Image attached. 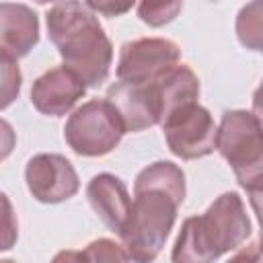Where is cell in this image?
I'll use <instances>...</instances> for the list:
<instances>
[{"mask_svg":"<svg viewBox=\"0 0 263 263\" xmlns=\"http://www.w3.org/2000/svg\"><path fill=\"white\" fill-rule=\"evenodd\" d=\"M185 191V173L175 162L158 160L138 173L132 208L119 232L132 263H152L160 255Z\"/></svg>","mask_w":263,"mask_h":263,"instance_id":"cell-1","label":"cell"},{"mask_svg":"<svg viewBox=\"0 0 263 263\" xmlns=\"http://www.w3.org/2000/svg\"><path fill=\"white\" fill-rule=\"evenodd\" d=\"M47 35L58 47L64 64L84 86H99L107 80L113 45L97 14L86 2H62L47 10Z\"/></svg>","mask_w":263,"mask_h":263,"instance_id":"cell-2","label":"cell"},{"mask_svg":"<svg viewBox=\"0 0 263 263\" xmlns=\"http://www.w3.org/2000/svg\"><path fill=\"white\" fill-rule=\"evenodd\" d=\"M251 218L238 193L226 191L201 216L183 222L175 240L173 263H214L251 236Z\"/></svg>","mask_w":263,"mask_h":263,"instance_id":"cell-3","label":"cell"},{"mask_svg":"<svg viewBox=\"0 0 263 263\" xmlns=\"http://www.w3.org/2000/svg\"><path fill=\"white\" fill-rule=\"evenodd\" d=\"M216 150L232 166L238 183L253 199L261 191L263 175V140L259 115L242 109L226 111L216 132Z\"/></svg>","mask_w":263,"mask_h":263,"instance_id":"cell-4","label":"cell"},{"mask_svg":"<svg viewBox=\"0 0 263 263\" xmlns=\"http://www.w3.org/2000/svg\"><path fill=\"white\" fill-rule=\"evenodd\" d=\"M125 125L107 99H90L72 111L64 125L66 144L80 156H105L123 138Z\"/></svg>","mask_w":263,"mask_h":263,"instance_id":"cell-5","label":"cell"},{"mask_svg":"<svg viewBox=\"0 0 263 263\" xmlns=\"http://www.w3.org/2000/svg\"><path fill=\"white\" fill-rule=\"evenodd\" d=\"M160 125L168 150L183 160L201 158L216 150L218 127L210 111L197 101L181 105Z\"/></svg>","mask_w":263,"mask_h":263,"instance_id":"cell-6","label":"cell"},{"mask_svg":"<svg viewBox=\"0 0 263 263\" xmlns=\"http://www.w3.org/2000/svg\"><path fill=\"white\" fill-rule=\"evenodd\" d=\"M179 60L181 49L175 41L164 37H142L121 45L115 74L119 82H150L177 66Z\"/></svg>","mask_w":263,"mask_h":263,"instance_id":"cell-7","label":"cell"},{"mask_svg":"<svg viewBox=\"0 0 263 263\" xmlns=\"http://www.w3.org/2000/svg\"><path fill=\"white\" fill-rule=\"evenodd\" d=\"M29 193L41 203H62L76 195L80 181L72 162L62 154H35L25 168Z\"/></svg>","mask_w":263,"mask_h":263,"instance_id":"cell-8","label":"cell"},{"mask_svg":"<svg viewBox=\"0 0 263 263\" xmlns=\"http://www.w3.org/2000/svg\"><path fill=\"white\" fill-rule=\"evenodd\" d=\"M107 101L117 109L125 132H142L158 125L162 119V107L156 80L150 82H115L107 90Z\"/></svg>","mask_w":263,"mask_h":263,"instance_id":"cell-9","label":"cell"},{"mask_svg":"<svg viewBox=\"0 0 263 263\" xmlns=\"http://www.w3.org/2000/svg\"><path fill=\"white\" fill-rule=\"evenodd\" d=\"M86 92L84 82L66 66H55L43 72L31 86L33 107L51 117L66 115Z\"/></svg>","mask_w":263,"mask_h":263,"instance_id":"cell-10","label":"cell"},{"mask_svg":"<svg viewBox=\"0 0 263 263\" xmlns=\"http://www.w3.org/2000/svg\"><path fill=\"white\" fill-rule=\"evenodd\" d=\"M39 41L37 12L27 4L0 2V58L21 60Z\"/></svg>","mask_w":263,"mask_h":263,"instance_id":"cell-11","label":"cell"},{"mask_svg":"<svg viewBox=\"0 0 263 263\" xmlns=\"http://www.w3.org/2000/svg\"><path fill=\"white\" fill-rule=\"evenodd\" d=\"M86 197L105 226L119 234L132 208V197L125 183L111 173H99L88 181Z\"/></svg>","mask_w":263,"mask_h":263,"instance_id":"cell-12","label":"cell"},{"mask_svg":"<svg viewBox=\"0 0 263 263\" xmlns=\"http://www.w3.org/2000/svg\"><path fill=\"white\" fill-rule=\"evenodd\" d=\"M261 2H253L240 8L238 18H236V35L238 41L249 47L259 51L261 49Z\"/></svg>","mask_w":263,"mask_h":263,"instance_id":"cell-13","label":"cell"},{"mask_svg":"<svg viewBox=\"0 0 263 263\" xmlns=\"http://www.w3.org/2000/svg\"><path fill=\"white\" fill-rule=\"evenodd\" d=\"M21 84H23V74L16 62L0 58V111L10 107L18 92H21Z\"/></svg>","mask_w":263,"mask_h":263,"instance_id":"cell-14","label":"cell"},{"mask_svg":"<svg viewBox=\"0 0 263 263\" xmlns=\"http://www.w3.org/2000/svg\"><path fill=\"white\" fill-rule=\"evenodd\" d=\"M84 255L88 263H129L125 249L111 238H97L88 242Z\"/></svg>","mask_w":263,"mask_h":263,"instance_id":"cell-15","label":"cell"},{"mask_svg":"<svg viewBox=\"0 0 263 263\" xmlns=\"http://www.w3.org/2000/svg\"><path fill=\"white\" fill-rule=\"evenodd\" d=\"M18 238V222L14 208L4 191H0V251H8L16 245Z\"/></svg>","mask_w":263,"mask_h":263,"instance_id":"cell-16","label":"cell"},{"mask_svg":"<svg viewBox=\"0 0 263 263\" xmlns=\"http://www.w3.org/2000/svg\"><path fill=\"white\" fill-rule=\"evenodd\" d=\"M181 8H183L181 2H171V4H164V2H160V4L142 2V4L138 6V16H140L144 23H148L150 27H160V25H164V23H171V21L177 16V12H179Z\"/></svg>","mask_w":263,"mask_h":263,"instance_id":"cell-17","label":"cell"},{"mask_svg":"<svg viewBox=\"0 0 263 263\" xmlns=\"http://www.w3.org/2000/svg\"><path fill=\"white\" fill-rule=\"evenodd\" d=\"M16 146V132L6 119H0V162L12 154Z\"/></svg>","mask_w":263,"mask_h":263,"instance_id":"cell-18","label":"cell"},{"mask_svg":"<svg viewBox=\"0 0 263 263\" xmlns=\"http://www.w3.org/2000/svg\"><path fill=\"white\" fill-rule=\"evenodd\" d=\"M228 263H261V249H259V240H253L251 245H247L245 249H240Z\"/></svg>","mask_w":263,"mask_h":263,"instance_id":"cell-19","label":"cell"},{"mask_svg":"<svg viewBox=\"0 0 263 263\" xmlns=\"http://www.w3.org/2000/svg\"><path fill=\"white\" fill-rule=\"evenodd\" d=\"M51 263H88L84 251H74V249H66L53 255Z\"/></svg>","mask_w":263,"mask_h":263,"instance_id":"cell-20","label":"cell"},{"mask_svg":"<svg viewBox=\"0 0 263 263\" xmlns=\"http://www.w3.org/2000/svg\"><path fill=\"white\" fill-rule=\"evenodd\" d=\"M86 6L92 10V12H103V14H109V16H115V14H123L125 10L132 8V4H123V6H117V4H95V2H86Z\"/></svg>","mask_w":263,"mask_h":263,"instance_id":"cell-21","label":"cell"},{"mask_svg":"<svg viewBox=\"0 0 263 263\" xmlns=\"http://www.w3.org/2000/svg\"><path fill=\"white\" fill-rule=\"evenodd\" d=\"M0 263H16V261H12V259H0Z\"/></svg>","mask_w":263,"mask_h":263,"instance_id":"cell-22","label":"cell"}]
</instances>
